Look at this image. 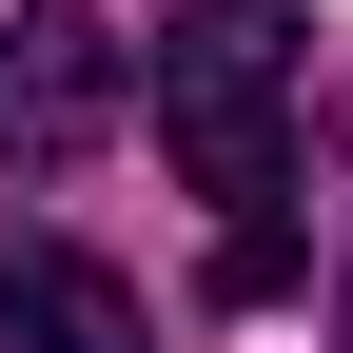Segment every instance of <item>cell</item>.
I'll return each instance as SVG.
<instances>
[{
	"label": "cell",
	"mask_w": 353,
	"mask_h": 353,
	"mask_svg": "<svg viewBox=\"0 0 353 353\" xmlns=\"http://www.w3.org/2000/svg\"><path fill=\"white\" fill-rule=\"evenodd\" d=\"M334 138H353V79H334Z\"/></svg>",
	"instance_id": "4"
},
{
	"label": "cell",
	"mask_w": 353,
	"mask_h": 353,
	"mask_svg": "<svg viewBox=\"0 0 353 353\" xmlns=\"http://www.w3.org/2000/svg\"><path fill=\"white\" fill-rule=\"evenodd\" d=\"M157 138L216 196V294H294V0H176L157 20Z\"/></svg>",
	"instance_id": "1"
},
{
	"label": "cell",
	"mask_w": 353,
	"mask_h": 353,
	"mask_svg": "<svg viewBox=\"0 0 353 353\" xmlns=\"http://www.w3.org/2000/svg\"><path fill=\"white\" fill-rule=\"evenodd\" d=\"M334 334H353V314H334Z\"/></svg>",
	"instance_id": "5"
},
{
	"label": "cell",
	"mask_w": 353,
	"mask_h": 353,
	"mask_svg": "<svg viewBox=\"0 0 353 353\" xmlns=\"http://www.w3.org/2000/svg\"><path fill=\"white\" fill-rule=\"evenodd\" d=\"M118 118V20L99 0H20L0 20V176H79Z\"/></svg>",
	"instance_id": "2"
},
{
	"label": "cell",
	"mask_w": 353,
	"mask_h": 353,
	"mask_svg": "<svg viewBox=\"0 0 353 353\" xmlns=\"http://www.w3.org/2000/svg\"><path fill=\"white\" fill-rule=\"evenodd\" d=\"M0 353H157V334L79 236H0Z\"/></svg>",
	"instance_id": "3"
}]
</instances>
